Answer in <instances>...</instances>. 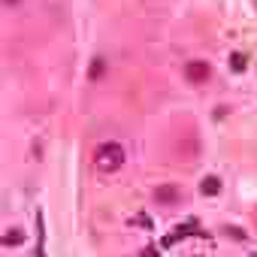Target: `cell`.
<instances>
[{
	"label": "cell",
	"mask_w": 257,
	"mask_h": 257,
	"mask_svg": "<svg viewBox=\"0 0 257 257\" xmlns=\"http://www.w3.org/2000/svg\"><path fill=\"white\" fill-rule=\"evenodd\" d=\"M103 73H106V61H103V58H94V61H91V70H88V79L97 82Z\"/></svg>",
	"instance_id": "cell-4"
},
{
	"label": "cell",
	"mask_w": 257,
	"mask_h": 257,
	"mask_svg": "<svg viewBox=\"0 0 257 257\" xmlns=\"http://www.w3.org/2000/svg\"><path fill=\"white\" fill-rule=\"evenodd\" d=\"M185 76H188V82L200 85V82L209 79V64H206V61H191V64L185 67Z\"/></svg>",
	"instance_id": "cell-2"
},
{
	"label": "cell",
	"mask_w": 257,
	"mask_h": 257,
	"mask_svg": "<svg viewBox=\"0 0 257 257\" xmlns=\"http://www.w3.org/2000/svg\"><path fill=\"white\" fill-rule=\"evenodd\" d=\"M200 191H203V194H209V197H212V194H218V191H221V182H218V179H215V176H206V179H203V182H200Z\"/></svg>",
	"instance_id": "cell-5"
},
{
	"label": "cell",
	"mask_w": 257,
	"mask_h": 257,
	"mask_svg": "<svg viewBox=\"0 0 257 257\" xmlns=\"http://www.w3.org/2000/svg\"><path fill=\"white\" fill-rule=\"evenodd\" d=\"M124 164V149L118 143H103L97 149V167L106 170V173H115L118 167Z\"/></svg>",
	"instance_id": "cell-1"
},
{
	"label": "cell",
	"mask_w": 257,
	"mask_h": 257,
	"mask_svg": "<svg viewBox=\"0 0 257 257\" xmlns=\"http://www.w3.org/2000/svg\"><path fill=\"white\" fill-rule=\"evenodd\" d=\"M155 200L164 203V206H167V203H176V200H179V188H176V185H158V188H155Z\"/></svg>",
	"instance_id": "cell-3"
},
{
	"label": "cell",
	"mask_w": 257,
	"mask_h": 257,
	"mask_svg": "<svg viewBox=\"0 0 257 257\" xmlns=\"http://www.w3.org/2000/svg\"><path fill=\"white\" fill-rule=\"evenodd\" d=\"M4 4H10V7H13V4H19V0H4Z\"/></svg>",
	"instance_id": "cell-8"
},
{
	"label": "cell",
	"mask_w": 257,
	"mask_h": 257,
	"mask_svg": "<svg viewBox=\"0 0 257 257\" xmlns=\"http://www.w3.org/2000/svg\"><path fill=\"white\" fill-rule=\"evenodd\" d=\"M230 61H233V70H236V73H242V70H245V55H239V52H236Z\"/></svg>",
	"instance_id": "cell-6"
},
{
	"label": "cell",
	"mask_w": 257,
	"mask_h": 257,
	"mask_svg": "<svg viewBox=\"0 0 257 257\" xmlns=\"http://www.w3.org/2000/svg\"><path fill=\"white\" fill-rule=\"evenodd\" d=\"M7 245H19L22 242V230H10V236H4Z\"/></svg>",
	"instance_id": "cell-7"
}]
</instances>
